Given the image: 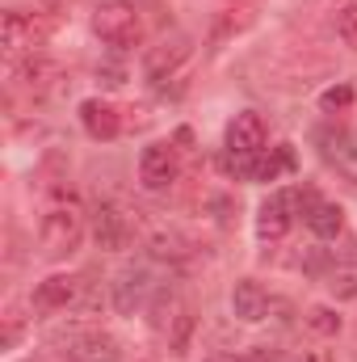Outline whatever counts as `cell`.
<instances>
[{"instance_id": "6da1fadb", "label": "cell", "mask_w": 357, "mask_h": 362, "mask_svg": "<svg viewBox=\"0 0 357 362\" xmlns=\"http://www.w3.org/2000/svg\"><path fill=\"white\" fill-rule=\"evenodd\" d=\"M85 240V206L72 198V194H55L47 206H42V219H38V249L47 262H63L80 249Z\"/></svg>"}, {"instance_id": "7a4b0ae2", "label": "cell", "mask_w": 357, "mask_h": 362, "mask_svg": "<svg viewBox=\"0 0 357 362\" xmlns=\"http://www.w3.org/2000/svg\"><path fill=\"white\" fill-rule=\"evenodd\" d=\"M92 34L114 51H131L143 42V17L135 13V4L114 0V4H101L92 13Z\"/></svg>"}, {"instance_id": "3957f363", "label": "cell", "mask_w": 357, "mask_h": 362, "mask_svg": "<svg viewBox=\"0 0 357 362\" xmlns=\"http://www.w3.org/2000/svg\"><path fill=\"white\" fill-rule=\"evenodd\" d=\"M51 34V21L38 17V13H21V8H8L0 17V38H4V51L8 55H34Z\"/></svg>"}, {"instance_id": "277c9868", "label": "cell", "mask_w": 357, "mask_h": 362, "mask_svg": "<svg viewBox=\"0 0 357 362\" xmlns=\"http://www.w3.org/2000/svg\"><path fill=\"white\" fill-rule=\"evenodd\" d=\"M189 55H193L189 38H185V34H173V38H164L160 47H152V51H147V59H143V76H147L156 89H164L181 68L189 64Z\"/></svg>"}, {"instance_id": "5b68a950", "label": "cell", "mask_w": 357, "mask_h": 362, "mask_svg": "<svg viewBox=\"0 0 357 362\" xmlns=\"http://www.w3.org/2000/svg\"><path fill=\"white\" fill-rule=\"evenodd\" d=\"M269 144V127L257 110H240L227 122V156H257Z\"/></svg>"}, {"instance_id": "8992f818", "label": "cell", "mask_w": 357, "mask_h": 362, "mask_svg": "<svg viewBox=\"0 0 357 362\" xmlns=\"http://www.w3.org/2000/svg\"><path fill=\"white\" fill-rule=\"evenodd\" d=\"M298 206H303V223L320 236V240H337L345 232V211L328 198H320L315 189H303L298 194Z\"/></svg>"}, {"instance_id": "52a82bcc", "label": "cell", "mask_w": 357, "mask_h": 362, "mask_svg": "<svg viewBox=\"0 0 357 362\" xmlns=\"http://www.w3.org/2000/svg\"><path fill=\"white\" fill-rule=\"evenodd\" d=\"M92 236H97V245H101V249L118 253V249H126V245L135 240V223H131V215H126L122 206L101 202V206H97V215H92Z\"/></svg>"}, {"instance_id": "ba28073f", "label": "cell", "mask_w": 357, "mask_h": 362, "mask_svg": "<svg viewBox=\"0 0 357 362\" xmlns=\"http://www.w3.org/2000/svg\"><path fill=\"white\" fill-rule=\"evenodd\" d=\"M181 173V160H177V148L173 144H147L143 156H139V181L147 189H169Z\"/></svg>"}, {"instance_id": "9c48e42d", "label": "cell", "mask_w": 357, "mask_h": 362, "mask_svg": "<svg viewBox=\"0 0 357 362\" xmlns=\"http://www.w3.org/2000/svg\"><path fill=\"white\" fill-rule=\"evenodd\" d=\"M320 148H324V160H328L341 177L357 181V127L320 131Z\"/></svg>"}, {"instance_id": "30bf717a", "label": "cell", "mask_w": 357, "mask_h": 362, "mask_svg": "<svg viewBox=\"0 0 357 362\" xmlns=\"http://www.w3.org/2000/svg\"><path fill=\"white\" fill-rule=\"evenodd\" d=\"M147 295H152V270L147 266H131V270L118 274V282H114V308L122 316L139 312L147 303Z\"/></svg>"}, {"instance_id": "8fae6325", "label": "cell", "mask_w": 357, "mask_h": 362, "mask_svg": "<svg viewBox=\"0 0 357 362\" xmlns=\"http://www.w3.org/2000/svg\"><path fill=\"white\" fill-rule=\"evenodd\" d=\"M80 295V278H72V274H51V278H42L38 286H34V312H63L72 299Z\"/></svg>"}, {"instance_id": "7c38bea8", "label": "cell", "mask_w": 357, "mask_h": 362, "mask_svg": "<svg viewBox=\"0 0 357 362\" xmlns=\"http://www.w3.org/2000/svg\"><path fill=\"white\" fill-rule=\"evenodd\" d=\"M231 312H236V320H244V325H261L269 316V291L261 282H253V278H240V282L231 286Z\"/></svg>"}, {"instance_id": "4fadbf2b", "label": "cell", "mask_w": 357, "mask_h": 362, "mask_svg": "<svg viewBox=\"0 0 357 362\" xmlns=\"http://www.w3.org/2000/svg\"><path fill=\"white\" fill-rule=\"evenodd\" d=\"M80 122H85V131L92 139H118V131H122V114L101 97H89L80 105Z\"/></svg>"}, {"instance_id": "5bb4252c", "label": "cell", "mask_w": 357, "mask_h": 362, "mask_svg": "<svg viewBox=\"0 0 357 362\" xmlns=\"http://www.w3.org/2000/svg\"><path fill=\"white\" fill-rule=\"evenodd\" d=\"M257 232L261 240H282L290 232V194H269L257 211Z\"/></svg>"}, {"instance_id": "9a60e30c", "label": "cell", "mask_w": 357, "mask_h": 362, "mask_svg": "<svg viewBox=\"0 0 357 362\" xmlns=\"http://www.w3.org/2000/svg\"><path fill=\"white\" fill-rule=\"evenodd\" d=\"M122 350L109 333H85L76 346H72V362H118Z\"/></svg>"}, {"instance_id": "2e32d148", "label": "cell", "mask_w": 357, "mask_h": 362, "mask_svg": "<svg viewBox=\"0 0 357 362\" xmlns=\"http://www.w3.org/2000/svg\"><path fill=\"white\" fill-rule=\"evenodd\" d=\"M147 249H152V257H160V262H177L189 253V240L173 232V228H156L152 236H147Z\"/></svg>"}, {"instance_id": "e0dca14e", "label": "cell", "mask_w": 357, "mask_h": 362, "mask_svg": "<svg viewBox=\"0 0 357 362\" xmlns=\"http://www.w3.org/2000/svg\"><path fill=\"white\" fill-rule=\"evenodd\" d=\"M337 34H341V42L349 51H357V0L337 4Z\"/></svg>"}, {"instance_id": "ac0fdd59", "label": "cell", "mask_w": 357, "mask_h": 362, "mask_svg": "<svg viewBox=\"0 0 357 362\" xmlns=\"http://www.w3.org/2000/svg\"><path fill=\"white\" fill-rule=\"evenodd\" d=\"M307 329L320 333V337H337V333H341V316H337L332 308H311V312H307Z\"/></svg>"}, {"instance_id": "d6986e66", "label": "cell", "mask_w": 357, "mask_h": 362, "mask_svg": "<svg viewBox=\"0 0 357 362\" xmlns=\"http://www.w3.org/2000/svg\"><path fill=\"white\" fill-rule=\"evenodd\" d=\"M47 76H51V64H42V59H34V55L21 64V85H25V89L38 93L42 85H47Z\"/></svg>"}, {"instance_id": "ffe728a7", "label": "cell", "mask_w": 357, "mask_h": 362, "mask_svg": "<svg viewBox=\"0 0 357 362\" xmlns=\"http://www.w3.org/2000/svg\"><path fill=\"white\" fill-rule=\"evenodd\" d=\"M320 105L332 114V110H345V105H353V85H332V89L320 97Z\"/></svg>"}, {"instance_id": "44dd1931", "label": "cell", "mask_w": 357, "mask_h": 362, "mask_svg": "<svg viewBox=\"0 0 357 362\" xmlns=\"http://www.w3.org/2000/svg\"><path fill=\"white\" fill-rule=\"evenodd\" d=\"M328 286L337 291V295H345V299H353L357 295V270H337L328 278Z\"/></svg>"}, {"instance_id": "7402d4cb", "label": "cell", "mask_w": 357, "mask_h": 362, "mask_svg": "<svg viewBox=\"0 0 357 362\" xmlns=\"http://www.w3.org/2000/svg\"><path fill=\"white\" fill-rule=\"evenodd\" d=\"M17 333H21V316H17V308H8L4 312V346H13Z\"/></svg>"}, {"instance_id": "603a6c76", "label": "cell", "mask_w": 357, "mask_h": 362, "mask_svg": "<svg viewBox=\"0 0 357 362\" xmlns=\"http://www.w3.org/2000/svg\"><path fill=\"white\" fill-rule=\"evenodd\" d=\"M303 362H337L328 350H311V354H303Z\"/></svg>"}, {"instance_id": "cb8c5ba5", "label": "cell", "mask_w": 357, "mask_h": 362, "mask_svg": "<svg viewBox=\"0 0 357 362\" xmlns=\"http://www.w3.org/2000/svg\"><path fill=\"white\" fill-rule=\"evenodd\" d=\"M223 362H261V358H223Z\"/></svg>"}, {"instance_id": "d4e9b609", "label": "cell", "mask_w": 357, "mask_h": 362, "mask_svg": "<svg viewBox=\"0 0 357 362\" xmlns=\"http://www.w3.org/2000/svg\"><path fill=\"white\" fill-rule=\"evenodd\" d=\"M126 4H139V0H126Z\"/></svg>"}]
</instances>
